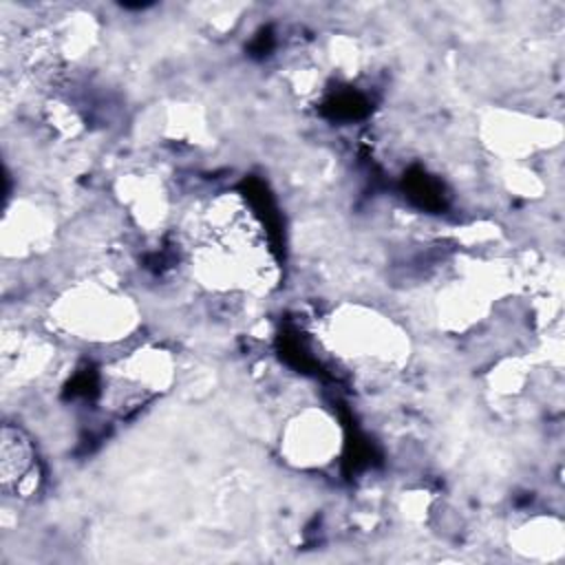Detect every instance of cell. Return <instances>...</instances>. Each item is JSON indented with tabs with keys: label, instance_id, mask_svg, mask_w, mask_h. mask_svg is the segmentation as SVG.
Listing matches in <instances>:
<instances>
[{
	"label": "cell",
	"instance_id": "cell-1",
	"mask_svg": "<svg viewBox=\"0 0 565 565\" xmlns=\"http://www.w3.org/2000/svg\"><path fill=\"white\" fill-rule=\"evenodd\" d=\"M51 316L71 338L99 344L119 342L137 327L135 305L124 294L104 285L68 289L51 307Z\"/></svg>",
	"mask_w": 565,
	"mask_h": 565
},
{
	"label": "cell",
	"instance_id": "cell-2",
	"mask_svg": "<svg viewBox=\"0 0 565 565\" xmlns=\"http://www.w3.org/2000/svg\"><path fill=\"white\" fill-rule=\"evenodd\" d=\"M333 349L338 347L349 360L358 362H395L406 347L397 327L375 311L353 309L331 327Z\"/></svg>",
	"mask_w": 565,
	"mask_h": 565
},
{
	"label": "cell",
	"instance_id": "cell-3",
	"mask_svg": "<svg viewBox=\"0 0 565 565\" xmlns=\"http://www.w3.org/2000/svg\"><path fill=\"white\" fill-rule=\"evenodd\" d=\"M340 446L342 433L338 422L320 408L296 413L280 437V452L296 468H322L338 457Z\"/></svg>",
	"mask_w": 565,
	"mask_h": 565
},
{
	"label": "cell",
	"instance_id": "cell-4",
	"mask_svg": "<svg viewBox=\"0 0 565 565\" xmlns=\"http://www.w3.org/2000/svg\"><path fill=\"white\" fill-rule=\"evenodd\" d=\"M0 477H2V490L20 499L35 494L40 486V466H38L33 441L20 426H13V424L2 426Z\"/></svg>",
	"mask_w": 565,
	"mask_h": 565
}]
</instances>
